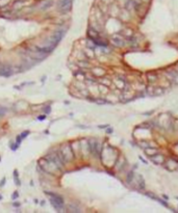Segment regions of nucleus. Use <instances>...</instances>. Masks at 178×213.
<instances>
[{
	"label": "nucleus",
	"instance_id": "19",
	"mask_svg": "<svg viewBox=\"0 0 178 213\" xmlns=\"http://www.w3.org/2000/svg\"><path fill=\"white\" fill-rule=\"evenodd\" d=\"M51 4H52V1H47V2H46L45 4H44L43 6H42V8H43V9L48 8V7L51 6Z\"/></svg>",
	"mask_w": 178,
	"mask_h": 213
},
{
	"label": "nucleus",
	"instance_id": "8",
	"mask_svg": "<svg viewBox=\"0 0 178 213\" xmlns=\"http://www.w3.org/2000/svg\"><path fill=\"white\" fill-rule=\"evenodd\" d=\"M151 160L155 163V164H162V163H164L166 159H164V157L162 155V154L157 153V154H155V155L151 156Z\"/></svg>",
	"mask_w": 178,
	"mask_h": 213
},
{
	"label": "nucleus",
	"instance_id": "11",
	"mask_svg": "<svg viewBox=\"0 0 178 213\" xmlns=\"http://www.w3.org/2000/svg\"><path fill=\"white\" fill-rule=\"evenodd\" d=\"M74 76L76 77V79L79 81H83V80H87V74L83 73L82 71H77L74 73Z\"/></svg>",
	"mask_w": 178,
	"mask_h": 213
},
{
	"label": "nucleus",
	"instance_id": "7",
	"mask_svg": "<svg viewBox=\"0 0 178 213\" xmlns=\"http://www.w3.org/2000/svg\"><path fill=\"white\" fill-rule=\"evenodd\" d=\"M124 38L122 37H114L112 38V40H110V42H112V44L114 45L115 47H119V48H121V47H123L124 45H125V42H124Z\"/></svg>",
	"mask_w": 178,
	"mask_h": 213
},
{
	"label": "nucleus",
	"instance_id": "20",
	"mask_svg": "<svg viewBox=\"0 0 178 213\" xmlns=\"http://www.w3.org/2000/svg\"><path fill=\"white\" fill-rule=\"evenodd\" d=\"M28 134H29V131H26V132H23L22 134H21V137H25V136H27Z\"/></svg>",
	"mask_w": 178,
	"mask_h": 213
},
{
	"label": "nucleus",
	"instance_id": "25",
	"mask_svg": "<svg viewBox=\"0 0 178 213\" xmlns=\"http://www.w3.org/2000/svg\"><path fill=\"white\" fill-rule=\"evenodd\" d=\"M14 206H15V207H19V206H20V204H19V203H15Z\"/></svg>",
	"mask_w": 178,
	"mask_h": 213
},
{
	"label": "nucleus",
	"instance_id": "17",
	"mask_svg": "<svg viewBox=\"0 0 178 213\" xmlns=\"http://www.w3.org/2000/svg\"><path fill=\"white\" fill-rule=\"evenodd\" d=\"M133 179H135V173L129 172L127 174V176H126V181H127V183H131Z\"/></svg>",
	"mask_w": 178,
	"mask_h": 213
},
{
	"label": "nucleus",
	"instance_id": "9",
	"mask_svg": "<svg viewBox=\"0 0 178 213\" xmlns=\"http://www.w3.org/2000/svg\"><path fill=\"white\" fill-rule=\"evenodd\" d=\"M71 4H72V0H62L59 3V7L64 11H67L71 7Z\"/></svg>",
	"mask_w": 178,
	"mask_h": 213
},
{
	"label": "nucleus",
	"instance_id": "3",
	"mask_svg": "<svg viewBox=\"0 0 178 213\" xmlns=\"http://www.w3.org/2000/svg\"><path fill=\"white\" fill-rule=\"evenodd\" d=\"M88 147H89V153L93 156H98L100 157L101 148H99V144L95 139H91L88 142Z\"/></svg>",
	"mask_w": 178,
	"mask_h": 213
},
{
	"label": "nucleus",
	"instance_id": "21",
	"mask_svg": "<svg viewBox=\"0 0 178 213\" xmlns=\"http://www.w3.org/2000/svg\"><path fill=\"white\" fill-rule=\"evenodd\" d=\"M18 192H14V195H13V199H14V200H16L17 199V197H18Z\"/></svg>",
	"mask_w": 178,
	"mask_h": 213
},
{
	"label": "nucleus",
	"instance_id": "14",
	"mask_svg": "<svg viewBox=\"0 0 178 213\" xmlns=\"http://www.w3.org/2000/svg\"><path fill=\"white\" fill-rule=\"evenodd\" d=\"M83 53L85 54V56H87V57H90V58H93L94 55H95V54H94V51L92 50L91 47H88V46H87V48H85Z\"/></svg>",
	"mask_w": 178,
	"mask_h": 213
},
{
	"label": "nucleus",
	"instance_id": "22",
	"mask_svg": "<svg viewBox=\"0 0 178 213\" xmlns=\"http://www.w3.org/2000/svg\"><path fill=\"white\" fill-rule=\"evenodd\" d=\"M4 183H5V179L3 178V179H2V181H1V183H0V187H2V186L4 185Z\"/></svg>",
	"mask_w": 178,
	"mask_h": 213
},
{
	"label": "nucleus",
	"instance_id": "4",
	"mask_svg": "<svg viewBox=\"0 0 178 213\" xmlns=\"http://www.w3.org/2000/svg\"><path fill=\"white\" fill-rule=\"evenodd\" d=\"M164 167L167 168L169 172H175L178 170V161H176L175 159H168L164 161Z\"/></svg>",
	"mask_w": 178,
	"mask_h": 213
},
{
	"label": "nucleus",
	"instance_id": "13",
	"mask_svg": "<svg viewBox=\"0 0 178 213\" xmlns=\"http://www.w3.org/2000/svg\"><path fill=\"white\" fill-rule=\"evenodd\" d=\"M157 75L155 73H148L147 74V79L150 83H154L156 80H157Z\"/></svg>",
	"mask_w": 178,
	"mask_h": 213
},
{
	"label": "nucleus",
	"instance_id": "2",
	"mask_svg": "<svg viewBox=\"0 0 178 213\" xmlns=\"http://www.w3.org/2000/svg\"><path fill=\"white\" fill-rule=\"evenodd\" d=\"M58 154H59V156L62 157V159L64 160L65 163L71 162V161L74 159V156H75L73 153V151H72V148H71L69 144H64V146H62L58 151Z\"/></svg>",
	"mask_w": 178,
	"mask_h": 213
},
{
	"label": "nucleus",
	"instance_id": "23",
	"mask_svg": "<svg viewBox=\"0 0 178 213\" xmlns=\"http://www.w3.org/2000/svg\"><path fill=\"white\" fill-rule=\"evenodd\" d=\"M102 1L105 3V4H108L110 2H112V0H102Z\"/></svg>",
	"mask_w": 178,
	"mask_h": 213
},
{
	"label": "nucleus",
	"instance_id": "26",
	"mask_svg": "<svg viewBox=\"0 0 178 213\" xmlns=\"http://www.w3.org/2000/svg\"><path fill=\"white\" fill-rule=\"evenodd\" d=\"M45 119V115H43V117H39V120H44Z\"/></svg>",
	"mask_w": 178,
	"mask_h": 213
},
{
	"label": "nucleus",
	"instance_id": "18",
	"mask_svg": "<svg viewBox=\"0 0 178 213\" xmlns=\"http://www.w3.org/2000/svg\"><path fill=\"white\" fill-rule=\"evenodd\" d=\"M6 107H3V106L0 105V117H3L6 113Z\"/></svg>",
	"mask_w": 178,
	"mask_h": 213
},
{
	"label": "nucleus",
	"instance_id": "16",
	"mask_svg": "<svg viewBox=\"0 0 178 213\" xmlns=\"http://www.w3.org/2000/svg\"><path fill=\"white\" fill-rule=\"evenodd\" d=\"M88 35H89L90 37H92V39H95V38L98 37V32H97L96 29L92 28V29H90L89 31H88Z\"/></svg>",
	"mask_w": 178,
	"mask_h": 213
},
{
	"label": "nucleus",
	"instance_id": "12",
	"mask_svg": "<svg viewBox=\"0 0 178 213\" xmlns=\"http://www.w3.org/2000/svg\"><path fill=\"white\" fill-rule=\"evenodd\" d=\"M92 74L95 76H103L105 74V71L101 68H93L92 69Z\"/></svg>",
	"mask_w": 178,
	"mask_h": 213
},
{
	"label": "nucleus",
	"instance_id": "1",
	"mask_svg": "<svg viewBox=\"0 0 178 213\" xmlns=\"http://www.w3.org/2000/svg\"><path fill=\"white\" fill-rule=\"evenodd\" d=\"M39 163H40V166L42 167V170L46 173H49V174H52V175L56 174L57 172L61 171V168H59L52 160H50V159H48V158L41 159V160L39 161Z\"/></svg>",
	"mask_w": 178,
	"mask_h": 213
},
{
	"label": "nucleus",
	"instance_id": "10",
	"mask_svg": "<svg viewBox=\"0 0 178 213\" xmlns=\"http://www.w3.org/2000/svg\"><path fill=\"white\" fill-rule=\"evenodd\" d=\"M145 153H146L147 155L149 156V157H151V156L157 154L158 150L156 149L155 147H148V148H145Z\"/></svg>",
	"mask_w": 178,
	"mask_h": 213
},
{
	"label": "nucleus",
	"instance_id": "6",
	"mask_svg": "<svg viewBox=\"0 0 178 213\" xmlns=\"http://www.w3.org/2000/svg\"><path fill=\"white\" fill-rule=\"evenodd\" d=\"M13 74V69H11V66H7V64H4L0 68V75L4 76V77H9V76Z\"/></svg>",
	"mask_w": 178,
	"mask_h": 213
},
{
	"label": "nucleus",
	"instance_id": "24",
	"mask_svg": "<svg viewBox=\"0 0 178 213\" xmlns=\"http://www.w3.org/2000/svg\"><path fill=\"white\" fill-rule=\"evenodd\" d=\"M49 111H50V107L47 106V107H46V113H49Z\"/></svg>",
	"mask_w": 178,
	"mask_h": 213
},
{
	"label": "nucleus",
	"instance_id": "27",
	"mask_svg": "<svg viewBox=\"0 0 178 213\" xmlns=\"http://www.w3.org/2000/svg\"><path fill=\"white\" fill-rule=\"evenodd\" d=\"M1 199H2V197H1V195H0V200H1Z\"/></svg>",
	"mask_w": 178,
	"mask_h": 213
},
{
	"label": "nucleus",
	"instance_id": "5",
	"mask_svg": "<svg viewBox=\"0 0 178 213\" xmlns=\"http://www.w3.org/2000/svg\"><path fill=\"white\" fill-rule=\"evenodd\" d=\"M147 93L150 96H160L164 94V88L159 86H149L147 88Z\"/></svg>",
	"mask_w": 178,
	"mask_h": 213
},
{
	"label": "nucleus",
	"instance_id": "28",
	"mask_svg": "<svg viewBox=\"0 0 178 213\" xmlns=\"http://www.w3.org/2000/svg\"><path fill=\"white\" fill-rule=\"evenodd\" d=\"M0 160H1V158H0Z\"/></svg>",
	"mask_w": 178,
	"mask_h": 213
},
{
	"label": "nucleus",
	"instance_id": "15",
	"mask_svg": "<svg viewBox=\"0 0 178 213\" xmlns=\"http://www.w3.org/2000/svg\"><path fill=\"white\" fill-rule=\"evenodd\" d=\"M23 4H24V1H23V0H17V1L14 2V4H13V7H14L15 9H19L23 6Z\"/></svg>",
	"mask_w": 178,
	"mask_h": 213
}]
</instances>
